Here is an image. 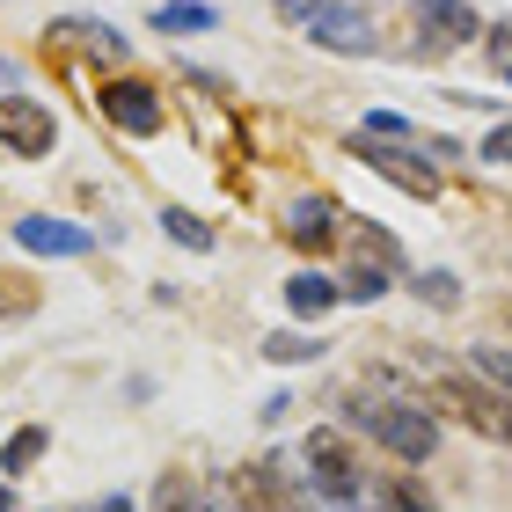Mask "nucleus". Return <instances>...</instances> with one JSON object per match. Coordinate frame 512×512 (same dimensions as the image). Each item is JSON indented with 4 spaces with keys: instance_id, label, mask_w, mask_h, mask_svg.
Here are the masks:
<instances>
[{
    "instance_id": "f257e3e1",
    "label": "nucleus",
    "mask_w": 512,
    "mask_h": 512,
    "mask_svg": "<svg viewBox=\"0 0 512 512\" xmlns=\"http://www.w3.org/2000/svg\"><path fill=\"white\" fill-rule=\"evenodd\" d=\"M344 417H352L374 447L403 454V461H432V447H439V425H432L425 410L395 403V395H374V388H352V395H344Z\"/></svg>"
},
{
    "instance_id": "f03ea898",
    "label": "nucleus",
    "mask_w": 512,
    "mask_h": 512,
    "mask_svg": "<svg viewBox=\"0 0 512 512\" xmlns=\"http://www.w3.org/2000/svg\"><path fill=\"white\" fill-rule=\"evenodd\" d=\"M52 139H59V125H52L44 103L0 96V147H8V154H52Z\"/></svg>"
},
{
    "instance_id": "7ed1b4c3",
    "label": "nucleus",
    "mask_w": 512,
    "mask_h": 512,
    "mask_svg": "<svg viewBox=\"0 0 512 512\" xmlns=\"http://www.w3.org/2000/svg\"><path fill=\"white\" fill-rule=\"evenodd\" d=\"M308 37L322 44V52H374V22H366V8H344V0H322V8L308 15Z\"/></svg>"
},
{
    "instance_id": "20e7f679",
    "label": "nucleus",
    "mask_w": 512,
    "mask_h": 512,
    "mask_svg": "<svg viewBox=\"0 0 512 512\" xmlns=\"http://www.w3.org/2000/svg\"><path fill=\"white\" fill-rule=\"evenodd\" d=\"M96 103H103V118L118 125V132H139V139L161 132V96H154L147 81H110Z\"/></svg>"
},
{
    "instance_id": "39448f33",
    "label": "nucleus",
    "mask_w": 512,
    "mask_h": 512,
    "mask_svg": "<svg viewBox=\"0 0 512 512\" xmlns=\"http://www.w3.org/2000/svg\"><path fill=\"white\" fill-rule=\"evenodd\" d=\"M352 154H359L381 183H395V191H410V198H439V176L425 169V161H410V154H388V139H359Z\"/></svg>"
},
{
    "instance_id": "423d86ee",
    "label": "nucleus",
    "mask_w": 512,
    "mask_h": 512,
    "mask_svg": "<svg viewBox=\"0 0 512 512\" xmlns=\"http://www.w3.org/2000/svg\"><path fill=\"white\" fill-rule=\"evenodd\" d=\"M15 242L30 249V256H81V249H88V227H74V220H44V213H30V220H15Z\"/></svg>"
},
{
    "instance_id": "0eeeda50",
    "label": "nucleus",
    "mask_w": 512,
    "mask_h": 512,
    "mask_svg": "<svg viewBox=\"0 0 512 512\" xmlns=\"http://www.w3.org/2000/svg\"><path fill=\"white\" fill-rule=\"evenodd\" d=\"M308 469H315V483H322V498H330V505L359 498V476H352V461H344V447H337L330 432L308 439Z\"/></svg>"
},
{
    "instance_id": "6e6552de",
    "label": "nucleus",
    "mask_w": 512,
    "mask_h": 512,
    "mask_svg": "<svg viewBox=\"0 0 512 512\" xmlns=\"http://www.w3.org/2000/svg\"><path fill=\"white\" fill-rule=\"evenodd\" d=\"M52 37H59V44H81V52H96V59H125V37L110 30V22H88V15L52 22Z\"/></svg>"
},
{
    "instance_id": "1a4fd4ad",
    "label": "nucleus",
    "mask_w": 512,
    "mask_h": 512,
    "mask_svg": "<svg viewBox=\"0 0 512 512\" xmlns=\"http://www.w3.org/2000/svg\"><path fill=\"white\" fill-rule=\"evenodd\" d=\"M337 300H344V286H337V278H322V271L286 278V308H293V315H330Z\"/></svg>"
},
{
    "instance_id": "9d476101",
    "label": "nucleus",
    "mask_w": 512,
    "mask_h": 512,
    "mask_svg": "<svg viewBox=\"0 0 512 512\" xmlns=\"http://www.w3.org/2000/svg\"><path fill=\"white\" fill-rule=\"evenodd\" d=\"M337 205H322V198H308V205H293V220H286V235L300 242V249H322V242H330L337 235Z\"/></svg>"
},
{
    "instance_id": "9b49d317",
    "label": "nucleus",
    "mask_w": 512,
    "mask_h": 512,
    "mask_svg": "<svg viewBox=\"0 0 512 512\" xmlns=\"http://www.w3.org/2000/svg\"><path fill=\"white\" fill-rule=\"evenodd\" d=\"M461 403H469V417L483 432H498V439H512V395H498V403H483L476 388H461Z\"/></svg>"
},
{
    "instance_id": "f8f14e48",
    "label": "nucleus",
    "mask_w": 512,
    "mask_h": 512,
    "mask_svg": "<svg viewBox=\"0 0 512 512\" xmlns=\"http://www.w3.org/2000/svg\"><path fill=\"white\" fill-rule=\"evenodd\" d=\"M154 498H161L154 512H213V505L198 498V483H191V476H161V491H154Z\"/></svg>"
},
{
    "instance_id": "ddd939ff",
    "label": "nucleus",
    "mask_w": 512,
    "mask_h": 512,
    "mask_svg": "<svg viewBox=\"0 0 512 512\" xmlns=\"http://www.w3.org/2000/svg\"><path fill=\"white\" fill-rule=\"evenodd\" d=\"M154 30H213V8H198V0H169V8H154Z\"/></svg>"
},
{
    "instance_id": "4468645a",
    "label": "nucleus",
    "mask_w": 512,
    "mask_h": 512,
    "mask_svg": "<svg viewBox=\"0 0 512 512\" xmlns=\"http://www.w3.org/2000/svg\"><path fill=\"white\" fill-rule=\"evenodd\" d=\"M469 359H476V374H483V381H491L498 395H512V352H505V344H476V352H469Z\"/></svg>"
},
{
    "instance_id": "2eb2a0df",
    "label": "nucleus",
    "mask_w": 512,
    "mask_h": 512,
    "mask_svg": "<svg viewBox=\"0 0 512 512\" xmlns=\"http://www.w3.org/2000/svg\"><path fill=\"white\" fill-rule=\"evenodd\" d=\"M161 227H169L183 249H213V227H205L198 213H183V205H169V213H161Z\"/></svg>"
},
{
    "instance_id": "dca6fc26",
    "label": "nucleus",
    "mask_w": 512,
    "mask_h": 512,
    "mask_svg": "<svg viewBox=\"0 0 512 512\" xmlns=\"http://www.w3.org/2000/svg\"><path fill=\"white\" fill-rule=\"evenodd\" d=\"M37 454H44V432H37V425H22V432L8 439V447H0V469H8V476H15V469H30V461H37Z\"/></svg>"
},
{
    "instance_id": "f3484780",
    "label": "nucleus",
    "mask_w": 512,
    "mask_h": 512,
    "mask_svg": "<svg viewBox=\"0 0 512 512\" xmlns=\"http://www.w3.org/2000/svg\"><path fill=\"white\" fill-rule=\"evenodd\" d=\"M315 352H322V337H264V359H278V366H300Z\"/></svg>"
},
{
    "instance_id": "a211bd4d",
    "label": "nucleus",
    "mask_w": 512,
    "mask_h": 512,
    "mask_svg": "<svg viewBox=\"0 0 512 512\" xmlns=\"http://www.w3.org/2000/svg\"><path fill=\"white\" fill-rule=\"evenodd\" d=\"M417 293H425L432 308H454V300H461V286H454V278H439V271H425V278H417Z\"/></svg>"
},
{
    "instance_id": "6ab92c4d",
    "label": "nucleus",
    "mask_w": 512,
    "mask_h": 512,
    "mask_svg": "<svg viewBox=\"0 0 512 512\" xmlns=\"http://www.w3.org/2000/svg\"><path fill=\"white\" fill-rule=\"evenodd\" d=\"M366 132H374V139H403L410 125H403V118H388V110H374V118H366Z\"/></svg>"
},
{
    "instance_id": "aec40b11",
    "label": "nucleus",
    "mask_w": 512,
    "mask_h": 512,
    "mask_svg": "<svg viewBox=\"0 0 512 512\" xmlns=\"http://www.w3.org/2000/svg\"><path fill=\"white\" fill-rule=\"evenodd\" d=\"M483 154H491V161H512V125H498L491 139H483Z\"/></svg>"
},
{
    "instance_id": "412c9836",
    "label": "nucleus",
    "mask_w": 512,
    "mask_h": 512,
    "mask_svg": "<svg viewBox=\"0 0 512 512\" xmlns=\"http://www.w3.org/2000/svg\"><path fill=\"white\" fill-rule=\"evenodd\" d=\"M278 8H286V15H293V22H308V15H315V8H322V0H278Z\"/></svg>"
},
{
    "instance_id": "4be33fe9",
    "label": "nucleus",
    "mask_w": 512,
    "mask_h": 512,
    "mask_svg": "<svg viewBox=\"0 0 512 512\" xmlns=\"http://www.w3.org/2000/svg\"><path fill=\"white\" fill-rule=\"evenodd\" d=\"M491 52H498V66H512V30H498V44H491Z\"/></svg>"
},
{
    "instance_id": "5701e85b",
    "label": "nucleus",
    "mask_w": 512,
    "mask_h": 512,
    "mask_svg": "<svg viewBox=\"0 0 512 512\" xmlns=\"http://www.w3.org/2000/svg\"><path fill=\"white\" fill-rule=\"evenodd\" d=\"M88 512H132V505L125 498H103V505H88Z\"/></svg>"
},
{
    "instance_id": "b1692460",
    "label": "nucleus",
    "mask_w": 512,
    "mask_h": 512,
    "mask_svg": "<svg viewBox=\"0 0 512 512\" xmlns=\"http://www.w3.org/2000/svg\"><path fill=\"white\" fill-rule=\"evenodd\" d=\"M439 8H461V0H425V15H439Z\"/></svg>"
},
{
    "instance_id": "393cba45",
    "label": "nucleus",
    "mask_w": 512,
    "mask_h": 512,
    "mask_svg": "<svg viewBox=\"0 0 512 512\" xmlns=\"http://www.w3.org/2000/svg\"><path fill=\"white\" fill-rule=\"evenodd\" d=\"M8 505H15V498H8V483H0V512H8Z\"/></svg>"
},
{
    "instance_id": "a878e982",
    "label": "nucleus",
    "mask_w": 512,
    "mask_h": 512,
    "mask_svg": "<svg viewBox=\"0 0 512 512\" xmlns=\"http://www.w3.org/2000/svg\"><path fill=\"white\" fill-rule=\"evenodd\" d=\"M505 81H512V66H505Z\"/></svg>"
}]
</instances>
